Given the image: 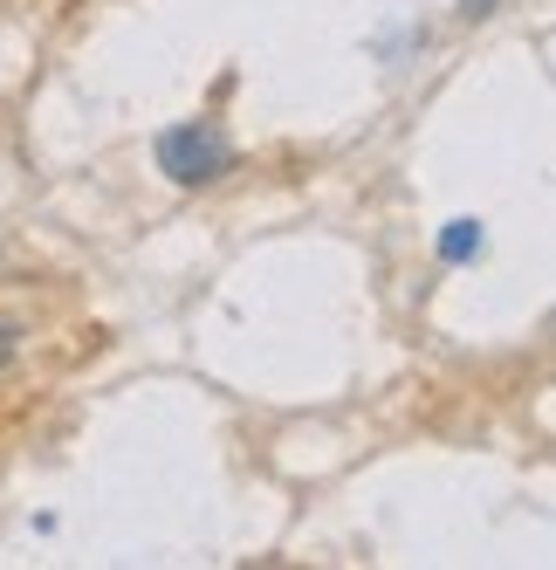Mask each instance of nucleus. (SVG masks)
Segmentation results:
<instances>
[{
    "instance_id": "nucleus-1",
    "label": "nucleus",
    "mask_w": 556,
    "mask_h": 570,
    "mask_svg": "<svg viewBox=\"0 0 556 570\" xmlns=\"http://www.w3.org/2000/svg\"><path fill=\"white\" fill-rule=\"evenodd\" d=\"M158 173L172 186H214L234 173V138L214 125V117H192V125L158 131Z\"/></svg>"
},
{
    "instance_id": "nucleus-2",
    "label": "nucleus",
    "mask_w": 556,
    "mask_h": 570,
    "mask_svg": "<svg viewBox=\"0 0 556 570\" xmlns=\"http://www.w3.org/2000/svg\"><path fill=\"white\" fill-rule=\"evenodd\" d=\"M481 220H454L447 234H440V262H474V255H481Z\"/></svg>"
},
{
    "instance_id": "nucleus-3",
    "label": "nucleus",
    "mask_w": 556,
    "mask_h": 570,
    "mask_svg": "<svg viewBox=\"0 0 556 570\" xmlns=\"http://www.w3.org/2000/svg\"><path fill=\"white\" fill-rule=\"evenodd\" d=\"M14 344H21V323H0V364L14 357Z\"/></svg>"
}]
</instances>
